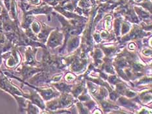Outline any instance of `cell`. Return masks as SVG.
<instances>
[{
	"label": "cell",
	"mask_w": 152,
	"mask_h": 114,
	"mask_svg": "<svg viewBox=\"0 0 152 114\" xmlns=\"http://www.w3.org/2000/svg\"><path fill=\"white\" fill-rule=\"evenodd\" d=\"M36 50L33 51L31 48H28V50L26 52V64L29 65H36V62L35 60Z\"/></svg>",
	"instance_id": "cell-1"
},
{
	"label": "cell",
	"mask_w": 152,
	"mask_h": 114,
	"mask_svg": "<svg viewBox=\"0 0 152 114\" xmlns=\"http://www.w3.org/2000/svg\"><path fill=\"white\" fill-rule=\"evenodd\" d=\"M26 110H28V113H37L39 112L37 107L31 102H29L28 108L26 109Z\"/></svg>",
	"instance_id": "cell-2"
},
{
	"label": "cell",
	"mask_w": 152,
	"mask_h": 114,
	"mask_svg": "<svg viewBox=\"0 0 152 114\" xmlns=\"http://www.w3.org/2000/svg\"><path fill=\"white\" fill-rule=\"evenodd\" d=\"M5 43V37L3 33H0V44H3Z\"/></svg>",
	"instance_id": "cell-3"
}]
</instances>
